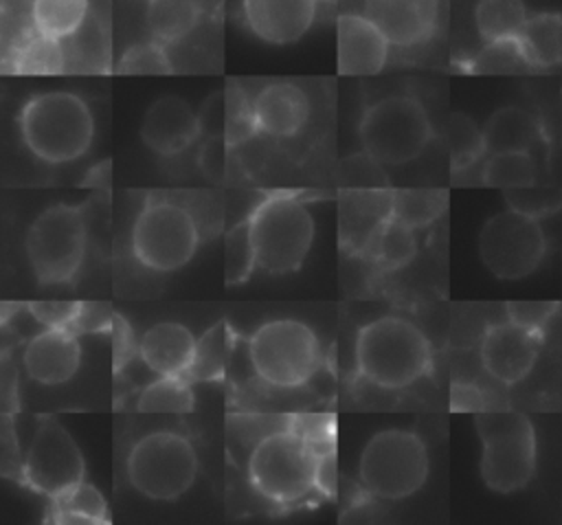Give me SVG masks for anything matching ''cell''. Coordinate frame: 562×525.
Wrapping results in <instances>:
<instances>
[{"label":"cell","instance_id":"1","mask_svg":"<svg viewBox=\"0 0 562 525\" xmlns=\"http://www.w3.org/2000/svg\"><path fill=\"white\" fill-rule=\"evenodd\" d=\"M329 453L312 433L290 426L263 435L248 457V479L255 492L272 503L288 505L305 499L323 481V461Z\"/></svg>","mask_w":562,"mask_h":525},{"label":"cell","instance_id":"2","mask_svg":"<svg viewBox=\"0 0 562 525\" xmlns=\"http://www.w3.org/2000/svg\"><path fill=\"white\" fill-rule=\"evenodd\" d=\"M426 334L404 316H380L356 336L358 373L382 389H404L430 371Z\"/></svg>","mask_w":562,"mask_h":525},{"label":"cell","instance_id":"3","mask_svg":"<svg viewBox=\"0 0 562 525\" xmlns=\"http://www.w3.org/2000/svg\"><path fill=\"white\" fill-rule=\"evenodd\" d=\"M20 134L29 152L48 163L64 165L88 152L94 119L88 103L68 90H48L31 97L20 110Z\"/></svg>","mask_w":562,"mask_h":525},{"label":"cell","instance_id":"4","mask_svg":"<svg viewBox=\"0 0 562 525\" xmlns=\"http://www.w3.org/2000/svg\"><path fill=\"white\" fill-rule=\"evenodd\" d=\"M476 433L483 442L485 485L501 494L525 488L536 470V433L529 417L516 411H479Z\"/></svg>","mask_w":562,"mask_h":525},{"label":"cell","instance_id":"5","mask_svg":"<svg viewBox=\"0 0 562 525\" xmlns=\"http://www.w3.org/2000/svg\"><path fill=\"white\" fill-rule=\"evenodd\" d=\"M248 222L261 270L285 275L303 266L314 239V217L303 200L285 193L268 196Z\"/></svg>","mask_w":562,"mask_h":525},{"label":"cell","instance_id":"6","mask_svg":"<svg viewBox=\"0 0 562 525\" xmlns=\"http://www.w3.org/2000/svg\"><path fill=\"white\" fill-rule=\"evenodd\" d=\"M358 134L364 152L380 165L415 160L432 138L426 108L411 94H389L364 108Z\"/></svg>","mask_w":562,"mask_h":525},{"label":"cell","instance_id":"7","mask_svg":"<svg viewBox=\"0 0 562 525\" xmlns=\"http://www.w3.org/2000/svg\"><path fill=\"white\" fill-rule=\"evenodd\" d=\"M430 459L419 435L404 428L375 433L360 453L358 474L378 499L400 501L415 494L428 479Z\"/></svg>","mask_w":562,"mask_h":525},{"label":"cell","instance_id":"8","mask_svg":"<svg viewBox=\"0 0 562 525\" xmlns=\"http://www.w3.org/2000/svg\"><path fill=\"white\" fill-rule=\"evenodd\" d=\"M200 246L195 215L169 198H147L132 224V253L154 272H173L191 261Z\"/></svg>","mask_w":562,"mask_h":525},{"label":"cell","instance_id":"9","mask_svg":"<svg viewBox=\"0 0 562 525\" xmlns=\"http://www.w3.org/2000/svg\"><path fill=\"white\" fill-rule=\"evenodd\" d=\"M252 371L270 387L305 384L318 369L321 345L310 325L299 319H272L248 338Z\"/></svg>","mask_w":562,"mask_h":525},{"label":"cell","instance_id":"10","mask_svg":"<svg viewBox=\"0 0 562 525\" xmlns=\"http://www.w3.org/2000/svg\"><path fill=\"white\" fill-rule=\"evenodd\" d=\"M127 479L151 501L180 499L198 477V453L176 431H154L136 439L127 453Z\"/></svg>","mask_w":562,"mask_h":525},{"label":"cell","instance_id":"11","mask_svg":"<svg viewBox=\"0 0 562 525\" xmlns=\"http://www.w3.org/2000/svg\"><path fill=\"white\" fill-rule=\"evenodd\" d=\"M86 220L81 206L53 204L26 231V259L42 286L72 281L86 255Z\"/></svg>","mask_w":562,"mask_h":525},{"label":"cell","instance_id":"12","mask_svg":"<svg viewBox=\"0 0 562 525\" xmlns=\"http://www.w3.org/2000/svg\"><path fill=\"white\" fill-rule=\"evenodd\" d=\"M547 250L538 217L505 209L492 215L479 233L483 266L498 279H522L531 275Z\"/></svg>","mask_w":562,"mask_h":525},{"label":"cell","instance_id":"13","mask_svg":"<svg viewBox=\"0 0 562 525\" xmlns=\"http://www.w3.org/2000/svg\"><path fill=\"white\" fill-rule=\"evenodd\" d=\"M83 455L72 435L53 417H44L35 428L22 463V479L46 496L83 481Z\"/></svg>","mask_w":562,"mask_h":525},{"label":"cell","instance_id":"14","mask_svg":"<svg viewBox=\"0 0 562 525\" xmlns=\"http://www.w3.org/2000/svg\"><path fill=\"white\" fill-rule=\"evenodd\" d=\"M542 334L514 321L490 325L481 340L483 369L503 384L520 382L536 365Z\"/></svg>","mask_w":562,"mask_h":525},{"label":"cell","instance_id":"15","mask_svg":"<svg viewBox=\"0 0 562 525\" xmlns=\"http://www.w3.org/2000/svg\"><path fill=\"white\" fill-rule=\"evenodd\" d=\"M391 217L393 191L375 187L342 191L338 202L340 248L351 255H364Z\"/></svg>","mask_w":562,"mask_h":525},{"label":"cell","instance_id":"16","mask_svg":"<svg viewBox=\"0 0 562 525\" xmlns=\"http://www.w3.org/2000/svg\"><path fill=\"white\" fill-rule=\"evenodd\" d=\"M200 134L198 112L176 94L158 97L140 121V138L158 156L182 154Z\"/></svg>","mask_w":562,"mask_h":525},{"label":"cell","instance_id":"17","mask_svg":"<svg viewBox=\"0 0 562 525\" xmlns=\"http://www.w3.org/2000/svg\"><path fill=\"white\" fill-rule=\"evenodd\" d=\"M318 0H241L246 26L266 44H292L301 40L314 18Z\"/></svg>","mask_w":562,"mask_h":525},{"label":"cell","instance_id":"18","mask_svg":"<svg viewBox=\"0 0 562 525\" xmlns=\"http://www.w3.org/2000/svg\"><path fill=\"white\" fill-rule=\"evenodd\" d=\"M336 33L340 75H378L384 68L391 42L364 13H342Z\"/></svg>","mask_w":562,"mask_h":525},{"label":"cell","instance_id":"19","mask_svg":"<svg viewBox=\"0 0 562 525\" xmlns=\"http://www.w3.org/2000/svg\"><path fill=\"white\" fill-rule=\"evenodd\" d=\"M362 13L382 29L391 44L417 46L435 33L439 0H362Z\"/></svg>","mask_w":562,"mask_h":525},{"label":"cell","instance_id":"20","mask_svg":"<svg viewBox=\"0 0 562 525\" xmlns=\"http://www.w3.org/2000/svg\"><path fill=\"white\" fill-rule=\"evenodd\" d=\"M26 373L40 384L68 382L81 362L77 332L70 327H44L24 347Z\"/></svg>","mask_w":562,"mask_h":525},{"label":"cell","instance_id":"21","mask_svg":"<svg viewBox=\"0 0 562 525\" xmlns=\"http://www.w3.org/2000/svg\"><path fill=\"white\" fill-rule=\"evenodd\" d=\"M259 132L272 138H290L303 130L310 116V99L292 81L266 83L252 97Z\"/></svg>","mask_w":562,"mask_h":525},{"label":"cell","instance_id":"22","mask_svg":"<svg viewBox=\"0 0 562 525\" xmlns=\"http://www.w3.org/2000/svg\"><path fill=\"white\" fill-rule=\"evenodd\" d=\"M195 345L198 338L187 325L160 321L140 336L138 356L156 376H187Z\"/></svg>","mask_w":562,"mask_h":525},{"label":"cell","instance_id":"23","mask_svg":"<svg viewBox=\"0 0 562 525\" xmlns=\"http://www.w3.org/2000/svg\"><path fill=\"white\" fill-rule=\"evenodd\" d=\"M483 141L487 154L531 152V147L542 141V127L531 112L507 105L487 119L483 127Z\"/></svg>","mask_w":562,"mask_h":525},{"label":"cell","instance_id":"24","mask_svg":"<svg viewBox=\"0 0 562 525\" xmlns=\"http://www.w3.org/2000/svg\"><path fill=\"white\" fill-rule=\"evenodd\" d=\"M4 68L18 75H59L66 70L64 44L33 26L24 29L7 55Z\"/></svg>","mask_w":562,"mask_h":525},{"label":"cell","instance_id":"25","mask_svg":"<svg viewBox=\"0 0 562 525\" xmlns=\"http://www.w3.org/2000/svg\"><path fill=\"white\" fill-rule=\"evenodd\" d=\"M529 68H553L562 59V15L542 11L529 15L516 37Z\"/></svg>","mask_w":562,"mask_h":525},{"label":"cell","instance_id":"26","mask_svg":"<svg viewBox=\"0 0 562 525\" xmlns=\"http://www.w3.org/2000/svg\"><path fill=\"white\" fill-rule=\"evenodd\" d=\"M198 0H147V29L151 40L160 44H176L187 37L200 22Z\"/></svg>","mask_w":562,"mask_h":525},{"label":"cell","instance_id":"27","mask_svg":"<svg viewBox=\"0 0 562 525\" xmlns=\"http://www.w3.org/2000/svg\"><path fill=\"white\" fill-rule=\"evenodd\" d=\"M48 512L50 514L46 516V521H53V523H108L110 521L105 499L94 485L86 481H79L61 490L59 494L50 496Z\"/></svg>","mask_w":562,"mask_h":525},{"label":"cell","instance_id":"28","mask_svg":"<svg viewBox=\"0 0 562 525\" xmlns=\"http://www.w3.org/2000/svg\"><path fill=\"white\" fill-rule=\"evenodd\" d=\"M527 18L522 0H479L474 7V24L485 44L518 37Z\"/></svg>","mask_w":562,"mask_h":525},{"label":"cell","instance_id":"29","mask_svg":"<svg viewBox=\"0 0 562 525\" xmlns=\"http://www.w3.org/2000/svg\"><path fill=\"white\" fill-rule=\"evenodd\" d=\"M88 9L90 0H31L29 20L40 33L64 40L86 22Z\"/></svg>","mask_w":562,"mask_h":525},{"label":"cell","instance_id":"30","mask_svg":"<svg viewBox=\"0 0 562 525\" xmlns=\"http://www.w3.org/2000/svg\"><path fill=\"white\" fill-rule=\"evenodd\" d=\"M228 351H231V329L226 321H217L198 338L193 362L187 376L202 382L220 380L226 373Z\"/></svg>","mask_w":562,"mask_h":525},{"label":"cell","instance_id":"31","mask_svg":"<svg viewBox=\"0 0 562 525\" xmlns=\"http://www.w3.org/2000/svg\"><path fill=\"white\" fill-rule=\"evenodd\" d=\"M66 55V70H103L108 62V42L101 26L86 18V22L61 40Z\"/></svg>","mask_w":562,"mask_h":525},{"label":"cell","instance_id":"32","mask_svg":"<svg viewBox=\"0 0 562 525\" xmlns=\"http://www.w3.org/2000/svg\"><path fill=\"white\" fill-rule=\"evenodd\" d=\"M415 250H417L415 228L391 217L382 226V231L378 233V237L373 239V244L364 255H369L382 270H397V268H404L415 257Z\"/></svg>","mask_w":562,"mask_h":525},{"label":"cell","instance_id":"33","mask_svg":"<svg viewBox=\"0 0 562 525\" xmlns=\"http://www.w3.org/2000/svg\"><path fill=\"white\" fill-rule=\"evenodd\" d=\"M193 404L195 400L187 376H158L136 400V409L143 413H189Z\"/></svg>","mask_w":562,"mask_h":525},{"label":"cell","instance_id":"34","mask_svg":"<svg viewBox=\"0 0 562 525\" xmlns=\"http://www.w3.org/2000/svg\"><path fill=\"white\" fill-rule=\"evenodd\" d=\"M483 185L505 191L536 185V163L531 152L490 154L483 167Z\"/></svg>","mask_w":562,"mask_h":525},{"label":"cell","instance_id":"35","mask_svg":"<svg viewBox=\"0 0 562 525\" xmlns=\"http://www.w3.org/2000/svg\"><path fill=\"white\" fill-rule=\"evenodd\" d=\"M448 206L446 191L404 189L393 191V217L411 228H424L435 222Z\"/></svg>","mask_w":562,"mask_h":525},{"label":"cell","instance_id":"36","mask_svg":"<svg viewBox=\"0 0 562 525\" xmlns=\"http://www.w3.org/2000/svg\"><path fill=\"white\" fill-rule=\"evenodd\" d=\"M257 268V250L252 244L248 217L235 224L224 237V283L239 286Z\"/></svg>","mask_w":562,"mask_h":525},{"label":"cell","instance_id":"37","mask_svg":"<svg viewBox=\"0 0 562 525\" xmlns=\"http://www.w3.org/2000/svg\"><path fill=\"white\" fill-rule=\"evenodd\" d=\"M448 149L454 171L476 163L485 152L483 130H479L465 114H452L448 121Z\"/></svg>","mask_w":562,"mask_h":525},{"label":"cell","instance_id":"38","mask_svg":"<svg viewBox=\"0 0 562 525\" xmlns=\"http://www.w3.org/2000/svg\"><path fill=\"white\" fill-rule=\"evenodd\" d=\"M173 66L165 51V44L149 40L132 44L119 59L116 72L121 75H167Z\"/></svg>","mask_w":562,"mask_h":525},{"label":"cell","instance_id":"39","mask_svg":"<svg viewBox=\"0 0 562 525\" xmlns=\"http://www.w3.org/2000/svg\"><path fill=\"white\" fill-rule=\"evenodd\" d=\"M259 132L252 99L239 88H226V123L224 138L231 147L246 143Z\"/></svg>","mask_w":562,"mask_h":525},{"label":"cell","instance_id":"40","mask_svg":"<svg viewBox=\"0 0 562 525\" xmlns=\"http://www.w3.org/2000/svg\"><path fill=\"white\" fill-rule=\"evenodd\" d=\"M520 66H527V62L520 55L516 37L487 42L485 48L472 59L474 72H514Z\"/></svg>","mask_w":562,"mask_h":525},{"label":"cell","instance_id":"41","mask_svg":"<svg viewBox=\"0 0 562 525\" xmlns=\"http://www.w3.org/2000/svg\"><path fill=\"white\" fill-rule=\"evenodd\" d=\"M558 301H509L507 316L509 321L529 327L538 334L544 332V325L555 316Z\"/></svg>","mask_w":562,"mask_h":525},{"label":"cell","instance_id":"42","mask_svg":"<svg viewBox=\"0 0 562 525\" xmlns=\"http://www.w3.org/2000/svg\"><path fill=\"white\" fill-rule=\"evenodd\" d=\"M81 301H29L26 310L44 327H72Z\"/></svg>","mask_w":562,"mask_h":525},{"label":"cell","instance_id":"43","mask_svg":"<svg viewBox=\"0 0 562 525\" xmlns=\"http://www.w3.org/2000/svg\"><path fill=\"white\" fill-rule=\"evenodd\" d=\"M507 202L512 209L540 217L551 213L558 204H560V196L551 193V191H538V193H529V187L522 189H509L507 191Z\"/></svg>","mask_w":562,"mask_h":525},{"label":"cell","instance_id":"44","mask_svg":"<svg viewBox=\"0 0 562 525\" xmlns=\"http://www.w3.org/2000/svg\"><path fill=\"white\" fill-rule=\"evenodd\" d=\"M228 149L231 145L226 143L224 136H206L204 145L200 147V154H198V165L200 169L213 178V180H222L224 174H226V167H228Z\"/></svg>","mask_w":562,"mask_h":525},{"label":"cell","instance_id":"45","mask_svg":"<svg viewBox=\"0 0 562 525\" xmlns=\"http://www.w3.org/2000/svg\"><path fill=\"white\" fill-rule=\"evenodd\" d=\"M114 321V312L105 303H94V301H81L79 314L72 323L70 329L77 334L83 332H110Z\"/></svg>","mask_w":562,"mask_h":525},{"label":"cell","instance_id":"46","mask_svg":"<svg viewBox=\"0 0 562 525\" xmlns=\"http://www.w3.org/2000/svg\"><path fill=\"white\" fill-rule=\"evenodd\" d=\"M112 354H114V371H121L130 358L138 351L136 347V340H134V334L127 325V321L121 316V314H114V321H112Z\"/></svg>","mask_w":562,"mask_h":525},{"label":"cell","instance_id":"47","mask_svg":"<svg viewBox=\"0 0 562 525\" xmlns=\"http://www.w3.org/2000/svg\"><path fill=\"white\" fill-rule=\"evenodd\" d=\"M450 404L454 411H483L485 400L483 393L474 387V384H463V382H454L452 391H450Z\"/></svg>","mask_w":562,"mask_h":525},{"label":"cell","instance_id":"48","mask_svg":"<svg viewBox=\"0 0 562 525\" xmlns=\"http://www.w3.org/2000/svg\"><path fill=\"white\" fill-rule=\"evenodd\" d=\"M88 180L83 185H90V187H105L110 182V160H103L99 163L97 167H92L86 176Z\"/></svg>","mask_w":562,"mask_h":525}]
</instances>
